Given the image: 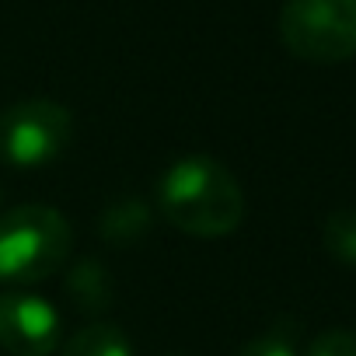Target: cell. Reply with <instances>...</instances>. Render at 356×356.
<instances>
[{
    "instance_id": "6da1fadb",
    "label": "cell",
    "mask_w": 356,
    "mask_h": 356,
    "mask_svg": "<svg viewBox=\"0 0 356 356\" xmlns=\"http://www.w3.org/2000/svg\"><path fill=\"white\" fill-rule=\"evenodd\" d=\"M154 193L161 217L193 238H224L245 220V193L238 178L207 154L171 161Z\"/></svg>"
},
{
    "instance_id": "7a4b0ae2",
    "label": "cell",
    "mask_w": 356,
    "mask_h": 356,
    "mask_svg": "<svg viewBox=\"0 0 356 356\" xmlns=\"http://www.w3.org/2000/svg\"><path fill=\"white\" fill-rule=\"evenodd\" d=\"M74 248L67 217L53 207H15L0 217V283H39L63 269Z\"/></svg>"
},
{
    "instance_id": "3957f363",
    "label": "cell",
    "mask_w": 356,
    "mask_h": 356,
    "mask_svg": "<svg viewBox=\"0 0 356 356\" xmlns=\"http://www.w3.org/2000/svg\"><path fill=\"white\" fill-rule=\"evenodd\" d=\"M280 39L307 63L356 56V0H286L280 8Z\"/></svg>"
},
{
    "instance_id": "277c9868",
    "label": "cell",
    "mask_w": 356,
    "mask_h": 356,
    "mask_svg": "<svg viewBox=\"0 0 356 356\" xmlns=\"http://www.w3.org/2000/svg\"><path fill=\"white\" fill-rule=\"evenodd\" d=\"M74 133V119L60 102L25 98L0 112V161L11 168H46L53 164Z\"/></svg>"
},
{
    "instance_id": "5b68a950",
    "label": "cell",
    "mask_w": 356,
    "mask_h": 356,
    "mask_svg": "<svg viewBox=\"0 0 356 356\" xmlns=\"http://www.w3.org/2000/svg\"><path fill=\"white\" fill-rule=\"evenodd\" d=\"M0 346L11 356H49L60 346V314L35 293L0 297Z\"/></svg>"
},
{
    "instance_id": "8992f818",
    "label": "cell",
    "mask_w": 356,
    "mask_h": 356,
    "mask_svg": "<svg viewBox=\"0 0 356 356\" xmlns=\"http://www.w3.org/2000/svg\"><path fill=\"white\" fill-rule=\"evenodd\" d=\"M67 293H70V300H74L81 311L98 314V311L108 304V297H112L108 273H105L95 259H84V262H77V266L70 269V276H67Z\"/></svg>"
},
{
    "instance_id": "52a82bcc",
    "label": "cell",
    "mask_w": 356,
    "mask_h": 356,
    "mask_svg": "<svg viewBox=\"0 0 356 356\" xmlns=\"http://www.w3.org/2000/svg\"><path fill=\"white\" fill-rule=\"evenodd\" d=\"M150 227V210L140 200H115L102 213V238L112 245H129Z\"/></svg>"
},
{
    "instance_id": "ba28073f",
    "label": "cell",
    "mask_w": 356,
    "mask_h": 356,
    "mask_svg": "<svg viewBox=\"0 0 356 356\" xmlns=\"http://www.w3.org/2000/svg\"><path fill=\"white\" fill-rule=\"evenodd\" d=\"M60 356H133V346L115 325H88L63 346Z\"/></svg>"
},
{
    "instance_id": "9c48e42d",
    "label": "cell",
    "mask_w": 356,
    "mask_h": 356,
    "mask_svg": "<svg viewBox=\"0 0 356 356\" xmlns=\"http://www.w3.org/2000/svg\"><path fill=\"white\" fill-rule=\"evenodd\" d=\"M321 241L332 259H339L342 266H356V210H335L321 227Z\"/></svg>"
},
{
    "instance_id": "30bf717a",
    "label": "cell",
    "mask_w": 356,
    "mask_h": 356,
    "mask_svg": "<svg viewBox=\"0 0 356 356\" xmlns=\"http://www.w3.org/2000/svg\"><path fill=\"white\" fill-rule=\"evenodd\" d=\"M238 356H297V339L286 325H276V328L255 335L252 342H245V349Z\"/></svg>"
},
{
    "instance_id": "8fae6325",
    "label": "cell",
    "mask_w": 356,
    "mask_h": 356,
    "mask_svg": "<svg viewBox=\"0 0 356 356\" xmlns=\"http://www.w3.org/2000/svg\"><path fill=\"white\" fill-rule=\"evenodd\" d=\"M307 356H356V332H346V328L321 332L307 346Z\"/></svg>"
}]
</instances>
